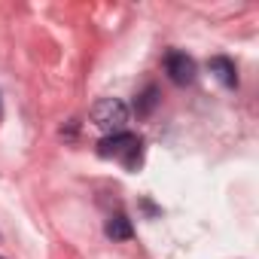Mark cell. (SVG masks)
<instances>
[{
	"label": "cell",
	"mask_w": 259,
	"mask_h": 259,
	"mask_svg": "<svg viewBox=\"0 0 259 259\" xmlns=\"http://www.w3.org/2000/svg\"><path fill=\"white\" fill-rule=\"evenodd\" d=\"M165 73H168V79L174 82V85H189V82H195V61L186 55V52H168V58H165Z\"/></svg>",
	"instance_id": "3957f363"
},
{
	"label": "cell",
	"mask_w": 259,
	"mask_h": 259,
	"mask_svg": "<svg viewBox=\"0 0 259 259\" xmlns=\"http://www.w3.org/2000/svg\"><path fill=\"white\" fill-rule=\"evenodd\" d=\"M107 238H113V241H128V238H132L135 235V226H132V220H128V217H110L107 220Z\"/></svg>",
	"instance_id": "5b68a950"
},
{
	"label": "cell",
	"mask_w": 259,
	"mask_h": 259,
	"mask_svg": "<svg viewBox=\"0 0 259 259\" xmlns=\"http://www.w3.org/2000/svg\"><path fill=\"white\" fill-rule=\"evenodd\" d=\"M207 67H210V73H213L223 85H229V89H235V85H238V70H235V61H232V58L217 55V58H210V61H207Z\"/></svg>",
	"instance_id": "277c9868"
},
{
	"label": "cell",
	"mask_w": 259,
	"mask_h": 259,
	"mask_svg": "<svg viewBox=\"0 0 259 259\" xmlns=\"http://www.w3.org/2000/svg\"><path fill=\"white\" fill-rule=\"evenodd\" d=\"M128 104L119 101V98H101L95 107H92V122L101 128L104 135H119L125 132V125H128Z\"/></svg>",
	"instance_id": "7a4b0ae2"
},
{
	"label": "cell",
	"mask_w": 259,
	"mask_h": 259,
	"mask_svg": "<svg viewBox=\"0 0 259 259\" xmlns=\"http://www.w3.org/2000/svg\"><path fill=\"white\" fill-rule=\"evenodd\" d=\"M0 259H4V256H0Z\"/></svg>",
	"instance_id": "52a82bcc"
},
{
	"label": "cell",
	"mask_w": 259,
	"mask_h": 259,
	"mask_svg": "<svg viewBox=\"0 0 259 259\" xmlns=\"http://www.w3.org/2000/svg\"><path fill=\"white\" fill-rule=\"evenodd\" d=\"M156 104H159V89H156V85H147V89L138 95L135 110H138V116H150V113L156 110Z\"/></svg>",
	"instance_id": "8992f818"
},
{
	"label": "cell",
	"mask_w": 259,
	"mask_h": 259,
	"mask_svg": "<svg viewBox=\"0 0 259 259\" xmlns=\"http://www.w3.org/2000/svg\"><path fill=\"white\" fill-rule=\"evenodd\" d=\"M98 156H104V159H122L128 171H135L141 165V141L135 135H128V132L107 135L98 144Z\"/></svg>",
	"instance_id": "6da1fadb"
}]
</instances>
